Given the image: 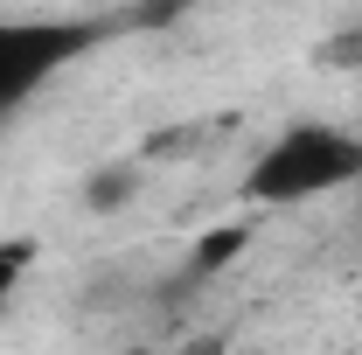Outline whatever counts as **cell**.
Wrapping results in <instances>:
<instances>
[{
    "label": "cell",
    "instance_id": "1",
    "mask_svg": "<svg viewBox=\"0 0 362 355\" xmlns=\"http://www.w3.org/2000/svg\"><path fill=\"white\" fill-rule=\"evenodd\" d=\"M349 181H362V139L341 126H320V119H300L251 161L244 195L251 202H314Z\"/></svg>",
    "mask_w": 362,
    "mask_h": 355
},
{
    "label": "cell",
    "instance_id": "2",
    "mask_svg": "<svg viewBox=\"0 0 362 355\" xmlns=\"http://www.w3.org/2000/svg\"><path fill=\"white\" fill-rule=\"evenodd\" d=\"M84 42L90 35L77 21H28V14L7 21V14H0V119L21 112Z\"/></svg>",
    "mask_w": 362,
    "mask_h": 355
},
{
    "label": "cell",
    "instance_id": "3",
    "mask_svg": "<svg viewBox=\"0 0 362 355\" xmlns=\"http://www.w3.org/2000/svg\"><path fill=\"white\" fill-rule=\"evenodd\" d=\"M28 265H35V244H28V237H7V244H0V307L14 300V286L28 279Z\"/></svg>",
    "mask_w": 362,
    "mask_h": 355
},
{
    "label": "cell",
    "instance_id": "4",
    "mask_svg": "<svg viewBox=\"0 0 362 355\" xmlns=\"http://www.w3.org/2000/svg\"><path fill=\"white\" fill-rule=\"evenodd\" d=\"M237 251H244V223H223V230H209V237H202L195 265H202V272H216V265H230Z\"/></svg>",
    "mask_w": 362,
    "mask_h": 355
},
{
    "label": "cell",
    "instance_id": "5",
    "mask_svg": "<svg viewBox=\"0 0 362 355\" xmlns=\"http://www.w3.org/2000/svg\"><path fill=\"white\" fill-rule=\"evenodd\" d=\"M133 195V168H105V175H90V209H119Z\"/></svg>",
    "mask_w": 362,
    "mask_h": 355
},
{
    "label": "cell",
    "instance_id": "6",
    "mask_svg": "<svg viewBox=\"0 0 362 355\" xmlns=\"http://www.w3.org/2000/svg\"><path fill=\"white\" fill-rule=\"evenodd\" d=\"M320 56H327L334 70H349V77H362V21H356V28H341V35H334V42L320 49Z\"/></svg>",
    "mask_w": 362,
    "mask_h": 355
}]
</instances>
